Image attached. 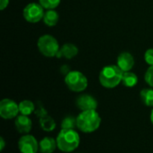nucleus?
Listing matches in <instances>:
<instances>
[{"mask_svg": "<svg viewBox=\"0 0 153 153\" xmlns=\"http://www.w3.org/2000/svg\"><path fill=\"white\" fill-rule=\"evenodd\" d=\"M77 128L82 133H92L99 129L101 118L96 110L82 111L76 117Z\"/></svg>", "mask_w": 153, "mask_h": 153, "instance_id": "obj_1", "label": "nucleus"}, {"mask_svg": "<svg viewBox=\"0 0 153 153\" xmlns=\"http://www.w3.org/2000/svg\"><path fill=\"white\" fill-rule=\"evenodd\" d=\"M57 148L64 152L74 151L80 144V136L74 129H62L56 137Z\"/></svg>", "mask_w": 153, "mask_h": 153, "instance_id": "obj_2", "label": "nucleus"}, {"mask_svg": "<svg viewBox=\"0 0 153 153\" xmlns=\"http://www.w3.org/2000/svg\"><path fill=\"white\" fill-rule=\"evenodd\" d=\"M123 73L117 65L106 66L100 73V82L106 88H114L122 82Z\"/></svg>", "mask_w": 153, "mask_h": 153, "instance_id": "obj_3", "label": "nucleus"}, {"mask_svg": "<svg viewBox=\"0 0 153 153\" xmlns=\"http://www.w3.org/2000/svg\"><path fill=\"white\" fill-rule=\"evenodd\" d=\"M38 48L40 53L46 57H56L60 49L56 39L49 34H45L39 37L38 41Z\"/></svg>", "mask_w": 153, "mask_h": 153, "instance_id": "obj_4", "label": "nucleus"}, {"mask_svg": "<svg viewBox=\"0 0 153 153\" xmlns=\"http://www.w3.org/2000/svg\"><path fill=\"white\" fill-rule=\"evenodd\" d=\"M65 82L68 88L74 92H82L88 87L87 78L82 72L77 70L70 71L65 75Z\"/></svg>", "mask_w": 153, "mask_h": 153, "instance_id": "obj_5", "label": "nucleus"}, {"mask_svg": "<svg viewBox=\"0 0 153 153\" xmlns=\"http://www.w3.org/2000/svg\"><path fill=\"white\" fill-rule=\"evenodd\" d=\"M43 6L40 4L30 3L23 9V16L29 23H35L39 22L44 17Z\"/></svg>", "mask_w": 153, "mask_h": 153, "instance_id": "obj_6", "label": "nucleus"}, {"mask_svg": "<svg viewBox=\"0 0 153 153\" xmlns=\"http://www.w3.org/2000/svg\"><path fill=\"white\" fill-rule=\"evenodd\" d=\"M19 111V105L13 100L5 98L0 102V115L4 119H13L17 116Z\"/></svg>", "mask_w": 153, "mask_h": 153, "instance_id": "obj_7", "label": "nucleus"}, {"mask_svg": "<svg viewBox=\"0 0 153 153\" xmlns=\"http://www.w3.org/2000/svg\"><path fill=\"white\" fill-rule=\"evenodd\" d=\"M18 147L22 153H37L39 144H38L35 137L30 134H25L20 138Z\"/></svg>", "mask_w": 153, "mask_h": 153, "instance_id": "obj_8", "label": "nucleus"}, {"mask_svg": "<svg viewBox=\"0 0 153 153\" xmlns=\"http://www.w3.org/2000/svg\"><path fill=\"white\" fill-rule=\"evenodd\" d=\"M76 106L82 111L96 110L98 106L97 100L90 95H82L76 99Z\"/></svg>", "mask_w": 153, "mask_h": 153, "instance_id": "obj_9", "label": "nucleus"}, {"mask_svg": "<svg viewBox=\"0 0 153 153\" xmlns=\"http://www.w3.org/2000/svg\"><path fill=\"white\" fill-rule=\"evenodd\" d=\"M134 65V60L131 53L129 52H122L119 54L117 58V66L121 69L123 72L130 71Z\"/></svg>", "mask_w": 153, "mask_h": 153, "instance_id": "obj_10", "label": "nucleus"}, {"mask_svg": "<svg viewBox=\"0 0 153 153\" xmlns=\"http://www.w3.org/2000/svg\"><path fill=\"white\" fill-rule=\"evenodd\" d=\"M14 124L17 131L21 133H29L32 127L31 120L28 117V115H24L17 116L14 121Z\"/></svg>", "mask_w": 153, "mask_h": 153, "instance_id": "obj_11", "label": "nucleus"}, {"mask_svg": "<svg viewBox=\"0 0 153 153\" xmlns=\"http://www.w3.org/2000/svg\"><path fill=\"white\" fill-rule=\"evenodd\" d=\"M78 48L73 43H65L58 50L56 57L57 58H65V59H72L75 57L78 53Z\"/></svg>", "mask_w": 153, "mask_h": 153, "instance_id": "obj_12", "label": "nucleus"}, {"mask_svg": "<svg viewBox=\"0 0 153 153\" xmlns=\"http://www.w3.org/2000/svg\"><path fill=\"white\" fill-rule=\"evenodd\" d=\"M56 147V140L51 137H45L39 142V151L41 153H53Z\"/></svg>", "mask_w": 153, "mask_h": 153, "instance_id": "obj_13", "label": "nucleus"}, {"mask_svg": "<svg viewBox=\"0 0 153 153\" xmlns=\"http://www.w3.org/2000/svg\"><path fill=\"white\" fill-rule=\"evenodd\" d=\"M59 19V15L57 14V12H56L53 9H48L45 14H44V23L45 24H47L48 26H55Z\"/></svg>", "mask_w": 153, "mask_h": 153, "instance_id": "obj_14", "label": "nucleus"}, {"mask_svg": "<svg viewBox=\"0 0 153 153\" xmlns=\"http://www.w3.org/2000/svg\"><path fill=\"white\" fill-rule=\"evenodd\" d=\"M122 83L125 87H133L138 83V77L131 71H126L123 73Z\"/></svg>", "mask_w": 153, "mask_h": 153, "instance_id": "obj_15", "label": "nucleus"}, {"mask_svg": "<svg viewBox=\"0 0 153 153\" xmlns=\"http://www.w3.org/2000/svg\"><path fill=\"white\" fill-rule=\"evenodd\" d=\"M36 108V106L33 102L30 100H23L19 104V111L21 115H30V114L34 113Z\"/></svg>", "mask_w": 153, "mask_h": 153, "instance_id": "obj_16", "label": "nucleus"}, {"mask_svg": "<svg viewBox=\"0 0 153 153\" xmlns=\"http://www.w3.org/2000/svg\"><path fill=\"white\" fill-rule=\"evenodd\" d=\"M39 124L42 130L45 132H52L56 128V122L52 117L48 115L39 118Z\"/></svg>", "mask_w": 153, "mask_h": 153, "instance_id": "obj_17", "label": "nucleus"}, {"mask_svg": "<svg viewBox=\"0 0 153 153\" xmlns=\"http://www.w3.org/2000/svg\"><path fill=\"white\" fill-rule=\"evenodd\" d=\"M143 103L147 106H153V89L144 88L140 93Z\"/></svg>", "mask_w": 153, "mask_h": 153, "instance_id": "obj_18", "label": "nucleus"}, {"mask_svg": "<svg viewBox=\"0 0 153 153\" xmlns=\"http://www.w3.org/2000/svg\"><path fill=\"white\" fill-rule=\"evenodd\" d=\"M75 126H77V121L74 116H66L61 123L62 129H74Z\"/></svg>", "mask_w": 153, "mask_h": 153, "instance_id": "obj_19", "label": "nucleus"}, {"mask_svg": "<svg viewBox=\"0 0 153 153\" xmlns=\"http://www.w3.org/2000/svg\"><path fill=\"white\" fill-rule=\"evenodd\" d=\"M39 4L46 9H54L59 4L61 0H39Z\"/></svg>", "mask_w": 153, "mask_h": 153, "instance_id": "obj_20", "label": "nucleus"}, {"mask_svg": "<svg viewBox=\"0 0 153 153\" xmlns=\"http://www.w3.org/2000/svg\"><path fill=\"white\" fill-rule=\"evenodd\" d=\"M34 113H35V115L39 118H41V117H44V116L48 115V112L46 111V109L44 108V106L41 105L40 102H38L37 103V106H36V108H35Z\"/></svg>", "mask_w": 153, "mask_h": 153, "instance_id": "obj_21", "label": "nucleus"}, {"mask_svg": "<svg viewBox=\"0 0 153 153\" xmlns=\"http://www.w3.org/2000/svg\"><path fill=\"white\" fill-rule=\"evenodd\" d=\"M144 78H145L146 83H147L150 87H153V65L152 66H151V67L147 69V71H146V73H145Z\"/></svg>", "mask_w": 153, "mask_h": 153, "instance_id": "obj_22", "label": "nucleus"}, {"mask_svg": "<svg viewBox=\"0 0 153 153\" xmlns=\"http://www.w3.org/2000/svg\"><path fill=\"white\" fill-rule=\"evenodd\" d=\"M144 59L145 61L150 65L152 66L153 65V49H149L145 51L144 54Z\"/></svg>", "mask_w": 153, "mask_h": 153, "instance_id": "obj_23", "label": "nucleus"}, {"mask_svg": "<svg viewBox=\"0 0 153 153\" xmlns=\"http://www.w3.org/2000/svg\"><path fill=\"white\" fill-rule=\"evenodd\" d=\"M9 4V0H0V9L4 10Z\"/></svg>", "mask_w": 153, "mask_h": 153, "instance_id": "obj_24", "label": "nucleus"}, {"mask_svg": "<svg viewBox=\"0 0 153 153\" xmlns=\"http://www.w3.org/2000/svg\"><path fill=\"white\" fill-rule=\"evenodd\" d=\"M61 72L63 73V74H65V75H67L70 71H69V69L67 68V66L66 65H64L62 68H61Z\"/></svg>", "mask_w": 153, "mask_h": 153, "instance_id": "obj_25", "label": "nucleus"}, {"mask_svg": "<svg viewBox=\"0 0 153 153\" xmlns=\"http://www.w3.org/2000/svg\"><path fill=\"white\" fill-rule=\"evenodd\" d=\"M0 144H1V147H0V150L3 151L4 149V146H5V142H4V140L3 137L0 138Z\"/></svg>", "mask_w": 153, "mask_h": 153, "instance_id": "obj_26", "label": "nucleus"}, {"mask_svg": "<svg viewBox=\"0 0 153 153\" xmlns=\"http://www.w3.org/2000/svg\"><path fill=\"white\" fill-rule=\"evenodd\" d=\"M151 121H152V123L153 124V109L152 111V114H151Z\"/></svg>", "mask_w": 153, "mask_h": 153, "instance_id": "obj_27", "label": "nucleus"}]
</instances>
